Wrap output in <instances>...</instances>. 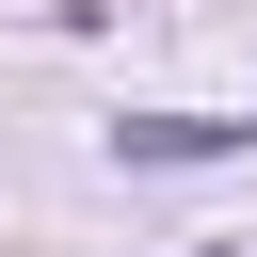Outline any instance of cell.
<instances>
[{
    "label": "cell",
    "mask_w": 257,
    "mask_h": 257,
    "mask_svg": "<svg viewBox=\"0 0 257 257\" xmlns=\"http://www.w3.org/2000/svg\"><path fill=\"white\" fill-rule=\"evenodd\" d=\"M128 161H225V145H257V128H225V112H145V128H112Z\"/></svg>",
    "instance_id": "obj_1"
},
{
    "label": "cell",
    "mask_w": 257,
    "mask_h": 257,
    "mask_svg": "<svg viewBox=\"0 0 257 257\" xmlns=\"http://www.w3.org/2000/svg\"><path fill=\"white\" fill-rule=\"evenodd\" d=\"M209 257H241V241H209Z\"/></svg>",
    "instance_id": "obj_2"
}]
</instances>
